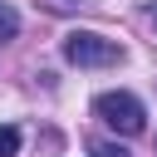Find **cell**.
I'll return each mask as SVG.
<instances>
[{
    "mask_svg": "<svg viewBox=\"0 0 157 157\" xmlns=\"http://www.w3.org/2000/svg\"><path fill=\"white\" fill-rule=\"evenodd\" d=\"M15 34H20V15L0 0V44H5V39H15Z\"/></svg>",
    "mask_w": 157,
    "mask_h": 157,
    "instance_id": "3",
    "label": "cell"
},
{
    "mask_svg": "<svg viewBox=\"0 0 157 157\" xmlns=\"http://www.w3.org/2000/svg\"><path fill=\"white\" fill-rule=\"evenodd\" d=\"M64 59L78 64V69H108V64L123 59V44L108 39V34H93V29H74L64 39Z\"/></svg>",
    "mask_w": 157,
    "mask_h": 157,
    "instance_id": "2",
    "label": "cell"
},
{
    "mask_svg": "<svg viewBox=\"0 0 157 157\" xmlns=\"http://www.w3.org/2000/svg\"><path fill=\"white\" fill-rule=\"evenodd\" d=\"M15 152H20V128L5 123V128H0V157H15Z\"/></svg>",
    "mask_w": 157,
    "mask_h": 157,
    "instance_id": "4",
    "label": "cell"
},
{
    "mask_svg": "<svg viewBox=\"0 0 157 157\" xmlns=\"http://www.w3.org/2000/svg\"><path fill=\"white\" fill-rule=\"evenodd\" d=\"M93 157H132L123 142H93Z\"/></svg>",
    "mask_w": 157,
    "mask_h": 157,
    "instance_id": "5",
    "label": "cell"
},
{
    "mask_svg": "<svg viewBox=\"0 0 157 157\" xmlns=\"http://www.w3.org/2000/svg\"><path fill=\"white\" fill-rule=\"evenodd\" d=\"M93 118L103 123V128H113L118 137H137L142 128H147V113H142V103L132 98V93H98L93 98Z\"/></svg>",
    "mask_w": 157,
    "mask_h": 157,
    "instance_id": "1",
    "label": "cell"
}]
</instances>
